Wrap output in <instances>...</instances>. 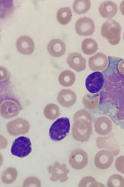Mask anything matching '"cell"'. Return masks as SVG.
<instances>
[{"label": "cell", "instance_id": "6da1fadb", "mask_svg": "<svg viewBox=\"0 0 124 187\" xmlns=\"http://www.w3.org/2000/svg\"><path fill=\"white\" fill-rule=\"evenodd\" d=\"M105 91L102 94L108 99L103 102L102 113L124 130V80L107 82Z\"/></svg>", "mask_w": 124, "mask_h": 187}, {"label": "cell", "instance_id": "7a4b0ae2", "mask_svg": "<svg viewBox=\"0 0 124 187\" xmlns=\"http://www.w3.org/2000/svg\"><path fill=\"white\" fill-rule=\"evenodd\" d=\"M121 29L118 22L113 19H109L103 24L101 34L110 44L115 45L120 41Z\"/></svg>", "mask_w": 124, "mask_h": 187}, {"label": "cell", "instance_id": "3957f363", "mask_svg": "<svg viewBox=\"0 0 124 187\" xmlns=\"http://www.w3.org/2000/svg\"><path fill=\"white\" fill-rule=\"evenodd\" d=\"M69 119L67 117H62L55 121L49 130L51 139L55 141H60L64 138L69 133L70 129Z\"/></svg>", "mask_w": 124, "mask_h": 187}, {"label": "cell", "instance_id": "277c9868", "mask_svg": "<svg viewBox=\"0 0 124 187\" xmlns=\"http://www.w3.org/2000/svg\"><path fill=\"white\" fill-rule=\"evenodd\" d=\"M31 151V143L30 139L23 136L15 140L11 149V152L13 155L21 158L27 156Z\"/></svg>", "mask_w": 124, "mask_h": 187}, {"label": "cell", "instance_id": "5b68a950", "mask_svg": "<svg viewBox=\"0 0 124 187\" xmlns=\"http://www.w3.org/2000/svg\"><path fill=\"white\" fill-rule=\"evenodd\" d=\"M88 160V155L86 152L81 149H75L73 150L70 154L69 162L73 168L81 170L87 165Z\"/></svg>", "mask_w": 124, "mask_h": 187}, {"label": "cell", "instance_id": "8992f818", "mask_svg": "<svg viewBox=\"0 0 124 187\" xmlns=\"http://www.w3.org/2000/svg\"><path fill=\"white\" fill-rule=\"evenodd\" d=\"M104 80L100 72H94L86 77L85 85L87 91L91 94H95L100 91L103 87Z\"/></svg>", "mask_w": 124, "mask_h": 187}, {"label": "cell", "instance_id": "52a82bcc", "mask_svg": "<svg viewBox=\"0 0 124 187\" xmlns=\"http://www.w3.org/2000/svg\"><path fill=\"white\" fill-rule=\"evenodd\" d=\"M95 28V25L93 20L87 17L79 19L75 24L77 33L81 36L91 35L94 31Z\"/></svg>", "mask_w": 124, "mask_h": 187}, {"label": "cell", "instance_id": "ba28073f", "mask_svg": "<svg viewBox=\"0 0 124 187\" xmlns=\"http://www.w3.org/2000/svg\"><path fill=\"white\" fill-rule=\"evenodd\" d=\"M109 63L107 56L102 53H98L90 57L88 65L90 69L94 71H103L107 67Z\"/></svg>", "mask_w": 124, "mask_h": 187}, {"label": "cell", "instance_id": "9c48e42d", "mask_svg": "<svg viewBox=\"0 0 124 187\" xmlns=\"http://www.w3.org/2000/svg\"><path fill=\"white\" fill-rule=\"evenodd\" d=\"M49 173H52V175L50 179L53 181L59 180L64 182L68 179L67 176L69 170L66 168L65 164L60 165L58 163H55L54 166H50L48 168Z\"/></svg>", "mask_w": 124, "mask_h": 187}, {"label": "cell", "instance_id": "30bf717a", "mask_svg": "<svg viewBox=\"0 0 124 187\" xmlns=\"http://www.w3.org/2000/svg\"><path fill=\"white\" fill-rule=\"evenodd\" d=\"M66 61L69 67L77 72L81 71L86 68V60L79 53H70Z\"/></svg>", "mask_w": 124, "mask_h": 187}, {"label": "cell", "instance_id": "8fae6325", "mask_svg": "<svg viewBox=\"0 0 124 187\" xmlns=\"http://www.w3.org/2000/svg\"><path fill=\"white\" fill-rule=\"evenodd\" d=\"M16 45L18 51L24 55H30L33 52L35 45L33 40L29 36H22L17 40Z\"/></svg>", "mask_w": 124, "mask_h": 187}, {"label": "cell", "instance_id": "7c38bea8", "mask_svg": "<svg viewBox=\"0 0 124 187\" xmlns=\"http://www.w3.org/2000/svg\"><path fill=\"white\" fill-rule=\"evenodd\" d=\"M47 48L49 54L55 58L63 55L66 50L65 44L62 40L59 39L50 40L47 44Z\"/></svg>", "mask_w": 124, "mask_h": 187}, {"label": "cell", "instance_id": "4fadbf2b", "mask_svg": "<svg viewBox=\"0 0 124 187\" xmlns=\"http://www.w3.org/2000/svg\"><path fill=\"white\" fill-rule=\"evenodd\" d=\"M116 5L111 1L102 2L99 7V11L101 15L103 18L110 19L114 17L117 12Z\"/></svg>", "mask_w": 124, "mask_h": 187}, {"label": "cell", "instance_id": "5bb4252c", "mask_svg": "<svg viewBox=\"0 0 124 187\" xmlns=\"http://www.w3.org/2000/svg\"><path fill=\"white\" fill-rule=\"evenodd\" d=\"M81 48L83 52L87 55H91L96 53L98 49L97 43L92 38L84 39L82 42Z\"/></svg>", "mask_w": 124, "mask_h": 187}, {"label": "cell", "instance_id": "9a60e30c", "mask_svg": "<svg viewBox=\"0 0 124 187\" xmlns=\"http://www.w3.org/2000/svg\"><path fill=\"white\" fill-rule=\"evenodd\" d=\"M72 13L69 7H62L57 12V18L58 22L62 25L68 23L71 20Z\"/></svg>", "mask_w": 124, "mask_h": 187}, {"label": "cell", "instance_id": "2e32d148", "mask_svg": "<svg viewBox=\"0 0 124 187\" xmlns=\"http://www.w3.org/2000/svg\"><path fill=\"white\" fill-rule=\"evenodd\" d=\"M91 3L89 0H76L73 4V8L77 14H80L87 12L90 8Z\"/></svg>", "mask_w": 124, "mask_h": 187}, {"label": "cell", "instance_id": "e0dca14e", "mask_svg": "<svg viewBox=\"0 0 124 187\" xmlns=\"http://www.w3.org/2000/svg\"><path fill=\"white\" fill-rule=\"evenodd\" d=\"M75 78V75L73 72L69 70H65L60 74L58 80L62 85L67 86L72 84Z\"/></svg>", "mask_w": 124, "mask_h": 187}, {"label": "cell", "instance_id": "ac0fdd59", "mask_svg": "<svg viewBox=\"0 0 124 187\" xmlns=\"http://www.w3.org/2000/svg\"><path fill=\"white\" fill-rule=\"evenodd\" d=\"M72 91L68 90H63L61 91L58 96L59 101L61 104H65L69 101H74V96Z\"/></svg>", "mask_w": 124, "mask_h": 187}, {"label": "cell", "instance_id": "d6986e66", "mask_svg": "<svg viewBox=\"0 0 124 187\" xmlns=\"http://www.w3.org/2000/svg\"><path fill=\"white\" fill-rule=\"evenodd\" d=\"M9 75L8 71L6 68L3 66H0V76L2 79H5L7 78Z\"/></svg>", "mask_w": 124, "mask_h": 187}, {"label": "cell", "instance_id": "ffe728a7", "mask_svg": "<svg viewBox=\"0 0 124 187\" xmlns=\"http://www.w3.org/2000/svg\"><path fill=\"white\" fill-rule=\"evenodd\" d=\"M118 68L120 72L124 73V60L120 62L118 65Z\"/></svg>", "mask_w": 124, "mask_h": 187}, {"label": "cell", "instance_id": "44dd1931", "mask_svg": "<svg viewBox=\"0 0 124 187\" xmlns=\"http://www.w3.org/2000/svg\"><path fill=\"white\" fill-rule=\"evenodd\" d=\"M120 9L121 13L124 16V0L121 3Z\"/></svg>", "mask_w": 124, "mask_h": 187}, {"label": "cell", "instance_id": "7402d4cb", "mask_svg": "<svg viewBox=\"0 0 124 187\" xmlns=\"http://www.w3.org/2000/svg\"><path fill=\"white\" fill-rule=\"evenodd\" d=\"M123 39H124V33H123Z\"/></svg>", "mask_w": 124, "mask_h": 187}]
</instances>
